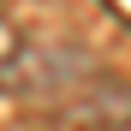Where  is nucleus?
Listing matches in <instances>:
<instances>
[{
	"label": "nucleus",
	"mask_w": 131,
	"mask_h": 131,
	"mask_svg": "<svg viewBox=\"0 0 131 131\" xmlns=\"http://www.w3.org/2000/svg\"><path fill=\"white\" fill-rule=\"evenodd\" d=\"M95 78H101V66L78 42H18L0 66V95H12L24 107H60L66 113Z\"/></svg>",
	"instance_id": "1"
},
{
	"label": "nucleus",
	"mask_w": 131,
	"mask_h": 131,
	"mask_svg": "<svg viewBox=\"0 0 131 131\" xmlns=\"http://www.w3.org/2000/svg\"><path fill=\"white\" fill-rule=\"evenodd\" d=\"M66 119H83V125H131V90H125L119 78L101 72L90 90L66 107Z\"/></svg>",
	"instance_id": "2"
},
{
	"label": "nucleus",
	"mask_w": 131,
	"mask_h": 131,
	"mask_svg": "<svg viewBox=\"0 0 131 131\" xmlns=\"http://www.w3.org/2000/svg\"><path fill=\"white\" fill-rule=\"evenodd\" d=\"M18 42H24V36H18V30H12V24H6V18H0V66H6V54H12V48H18Z\"/></svg>",
	"instance_id": "3"
}]
</instances>
